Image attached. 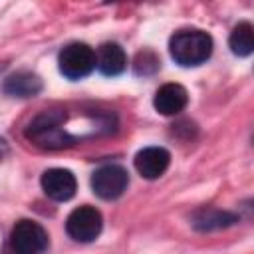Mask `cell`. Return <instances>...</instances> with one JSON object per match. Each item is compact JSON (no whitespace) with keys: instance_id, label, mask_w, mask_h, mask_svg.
<instances>
[{"instance_id":"1","label":"cell","mask_w":254,"mask_h":254,"mask_svg":"<svg viewBox=\"0 0 254 254\" xmlns=\"http://www.w3.org/2000/svg\"><path fill=\"white\" fill-rule=\"evenodd\" d=\"M65 117L67 115L64 109H46L28 123L24 135L28 141H32L42 149L56 151V149L71 147L75 143V137L64 127Z\"/></svg>"},{"instance_id":"2","label":"cell","mask_w":254,"mask_h":254,"mask_svg":"<svg viewBox=\"0 0 254 254\" xmlns=\"http://www.w3.org/2000/svg\"><path fill=\"white\" fill-rule=\"evenodd\" d=\"M169 52L179 65H200L212 54V38L198 28L179 30L169 40Z\"/></svg>"},{"instance_id":"3","label":"cell","mask_w":254,"mask_h":254,"mask_svg":"<svg viewBox=\"0 0 254 254\" xmlns=\"http://www.w3.org/2000/svg\"><path fill=\"white\" fill-rule=\"evenodd\" d=\"M58 64L67 79H83L95 67V52L83 42H71L60 52Z\"/></svg>"},{"instance_id":"4","label":"cell","mask_w":254,"mask_h":254,"mask_svg":"<svg viewBox=\"0 0 254 254\" xmlns=\"http://www.w3.org/2000/svg\"><path fill=\"white\" fill-rule=\"evenodd\" d=\"M48 232L36 220L22 218L10 232V248L16 254H42L48 248Z\"/></svg>"},{"instance_id":"5","label":"cell","mask_w":254,"mask_h":254,"mask_svg":"<svg viewBox=\"0 0 254 254\" xmlns=\"http://www.w3.org/2000/svg\"><path fill=\"white\" fill-rule=\"evenodd\" d=\"M103 228V216L95 206L83 204L69 212L65 220V230L75 242H91L99 236Z\"/></svg>"},{"instance_id":"6","label":"cell","mask_w":254,"mask_h":254,"mask_svg":"<svg viewBox=\"0 0 254 254\" xmlns=\"http://www.w3.org/2000/svg\"><path fill=\"white\" fill-rule=\"evenodd\" d=\"M129 185V175L121 165H103L91 177L93 192L103 200L119 198Z\"/></svg>"},{"instance_id":"7","label":"cell","mask_w":254,"mask_h":254,"mask_svg":"<svg viewBox=\"0 0 254 254\" xmlns=\"http://www.w3.org/2000/svg\"><path fill=\"white\" fill-rule=\"evenodd\" d=\"M42 189L44 192L58 202L69 200L77 190V181L71 171L67 169H48L42 175Z\"/></svg>"},{"instance_id":"8","label":"cell","mask_w":254,"mask_h":254,"mask_svg":"<svg viewBox=\"0 0 254 254\" xmlns=\"http://www.w3.org/2000/svg\"><path fill=\"white\" fill-rule=\"evenodd\" d=\"M171 163V153L163 147H145L135 155V169L143 179H159Z\"/></svg>"},{"instance_id":"9","label":"cell","mask_w":254,"mask_h":254,"mask_svg":"<svg viewBox=\"0 0 254 254\" xmlns=\"http://www.w3.org/2000/svg\"><path fill=\"white\" fill-rule=\"evenodd\" d=\"M189 103V93L181 83H165L157 89L153 105L161 115H177Z\"/></svg>"},{"instance_id":"10","label":"cell","mask_w":254,"mask_h":254,"mask_svg":"<svg viewBox=\"0 0 254 254\" xmlns=\"http://www.w3.org/2000/svg\"><path fill=\"white\" fill-rule=\"evenodd\" d=\"M234 222H238V216L228 210L220 208H198L190 216V224L198 232H212L220 228H228Z\"/></svg>"},{"instance_id":"11","label":"cell","mask_w":254,"mask_h":254,"mask_svg":"<svg viewBox=\"0 0 254 254\" xmlns=\"http://www.w3.org/2000/svg\"><path fill=\"white\" fill-rule=\"evenodd\" d=\"M95 65L97 69L107 75V77H115L119 73L125 71L127 67V56L123 52V48L115 42H107L99 48L97 56H95Z\"/></svg>"},{"instance_id":"12","label":"cell","mask_w":254,"mask_h":254,"mask_svg":"<svg viewBox=\"0 0 254 254\" xmlns=\"http://www.w3.org/2000/svg\"><path fill=\"white\" fill-rule=\"evenodd\" d=\"M2 91L10 97H34L42 91V79L32 71H16L4 79Z\"/></svg>"},{"instance_id":"13","label":"cell","mask_w":254,"mask_h":254,"mask_svg":"<svg viewBox=\"0 0 254 254\" xmlns=\"http://www.w3.org/2000/svg\"><path fill=\"white\" fill-rule=\"evenodd\" d=\"M228 44H230V50L232 54L240 56V58H246L252 54L254 50V38H252V24L250 22H240L238 26H234L230 38H228Z\"/></svg>"},{"instance_id":"14","label":"cell","mask_w":254,"mask_h":254,"mask_svg":"<svg viewBox=\"0 0 254 254\" xmlns=\"http://www.w3.org/2000/svg\"><path fill=\"white\" fill-rule=\"evenodd\" d=\"M161 62L159 58L151 52V50H145V52H139L137 58H135V64H133V69L137 75H151L159 69Z\"/></svg>"}]
</instances>
